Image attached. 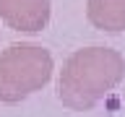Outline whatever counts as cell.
Listing matches in <instances>:
<instances>
[{
	"label": "cell",
	"instance_id": "cell-1",
	"mask_svg": "<svg viewBox=\"0 0 125 117\" xmlns=\"http://www.w3.org/2000/svg\"><path fill=\"white\" fill-rule=\"evenodd\" d=\"M125 78V57L112 47H83L62 62L57 99L73 112H89Z\"/></svg>",
	"mask_w": 125,
	"mask_h": 117
},
{
	"label": "cell",
	"instance_id": "cell-2",
	"mask_svg": "<svg viewBox=\"0 0 125 117\" xmlns=\"http://www.w3.org/2000/svg\"><path fill=\"white\" fill-rule=\"evenodd\" d=\"M55 62L42 44H10L0 52V101L18 104L44 88L52 78Z\"/></svg>",
	"mask_w": 125,
	"mask_h": 117
},
{
	"label": "cell",
	"instance_id": "cell-3",
	"mask_svg": "<svg viewBox=\"0 0 125 117\" xmlns=\"http://www.w3.org/2000/svg\"><path fill=\"white\" fill-rule=\"evenodd\" d=\"M0 21L13 31L39 34L50 23V0H0Z\"/></svg>",
	"mask_w": 125,
	"mask_h": 117
},
{
	"label": "cell",
	"instance_id": "cell-4",
	"mask_svg": "<svg viewBox=\"0 0 125 117\" xmlns=\"http://www.w3.org/2000/svg\"><path fill=\"white\" fill-rule=\"evenodd\" d=\"M86 18L94 29L107 31V34H120L125 31V0H89Z\"/></svg>",
	"mask_w": 125,
	"mask_h": 117
}]
</instances>
